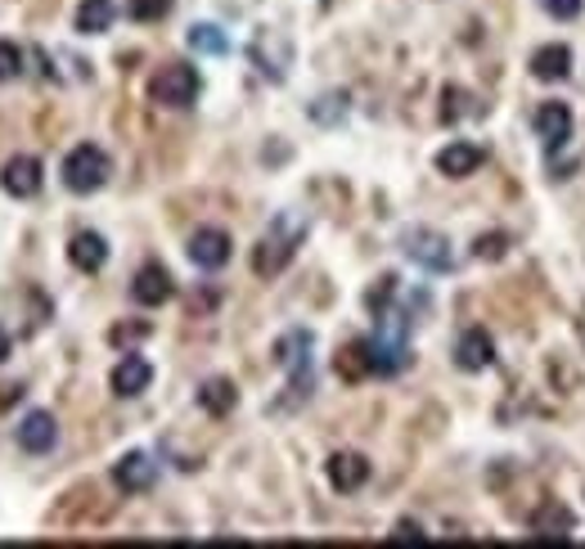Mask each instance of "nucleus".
Listing matches in <instances>:
<instances>
[{
  "label": "nucleus",
  "mask_w": 585,
  "mask_h": 549,
  "mask_svg": "<svg viewBox=\"0 0 585 549\" xmlns=\"http://www.w3.org/2000/svg\"><path fill=\"white\" fill-rule=\"evenodd\" d=\"M150 383H154V365L144 361V356H122V361L113 365V374H109L113 396H140Z\"/></svg>",
  "instance_id": "16"
},
{
  "label": "nucleus",
  "mask_w": 585,
  "mask_h": 549,
  "mask_svg": "<svg viewBox=\"0 0 585 549\" xmlns=\"http://www.w3.org/2000/svg\"><path fill=\"white\" fill-rule=\"evenodd\" d=\"M509 253V234H477V243H473V257H482V262H500Z\"/></svg>",
  "instance_id": "26"
},
{
  "label": "nucleus",
  "mask_w": 585,
  "mask_h": 549,
  "mask_svg": "<svg viewBox=\"0 0 585 549\" xmlns=\"http://www.w3.org/2000/svg\"><path fill=\"white\" fill-rule=\"evenodd\" d=\"M199 90H203V77H199V68L194 64H163L158 73H154V81H150V99L154 105H163V109H189L194 99H199Z\"/></svg>",
  "instance_id": "4"
},
{
  "label": "nucleus",
  "mask_w": 585,
  "mask_h": 549,
  "mask_svg": "<svg viewBox=\"0 0 585 549\" xmlns=\"http://www.w3.org/2000/svg\"><path fill=\"white\" fill-rule=\"evenodd\" d=\"M249 55H253V64L271 77V81H284L288 77V59H292V45L284 41V32H275V28H262L257 36H253V45H249Z\"/></svg>",
  "instance_id": "7"
},
{
  "label": "nucleus",
  "mask_w": 585,
  "mask_h": 549,
  "mask_svg": "<svg viewBox=\"0 0 585 549\" xmlns=\"http://www.w3.org/2000/svg\"><path fill=\"white\" fill-rule=\"evenodd\" d=\"M234 402H239V387H234L230 378H208V383L199 387V406H203L208 415H217V419H225V415L234 410Z\"/></svg>",
  "instance_id": "22"
},
{
  "label": "nucleus",
  "mask_w": 585,
  "mask_h": 549,
  "mask_svg": "<svg viewBox=\"0 0 585 549\" xmlns=\"http://www.w3.org/2000/svg\"><path fill=\"white\" fill-rule=\"evenodd\" d=\"M189 262L203 271H221L230 262V234L225 230H194L189 234Z\"/></svg>",
  "instance_id": "9"
},
{
  "label": "nucleus",
  "mask_w": 585,
  "mask_h": 549,
  "mask_svg": "<svg viewBox=\"0 0 585 549\" xmlns=\"http://www.w3.org/2000/svg\"><path fill=\"white\" fill-rule=\"evenodd\" d=\"M401 253L423 266V271H451L455 266V253H451V239L442 230H428V226H410L401 234Z\"/></svg>",
  "instance_id": "6"
},
{
  "label": "nucleus",
  "mask_w": 585,
  "mask_h": 549,
  "mask_svg": "<svg viewBox=\"0 0 585 549\" xmlns=\"http://www.w3.org/2000/svg\"><path fill=\"white\" fill-rule=\"evenodd\" d=\"M536 135H541V144L554 154V149L567 144V135H572V109L554 105V99H550V105H541V109H536Z\"/></svg>",
  "instance_id": "17"
},
{
  "label": "nucleus",
  "mask_w": 585,
  "mask_h": 549,
  "mask_svg": "<svg viewBox=\"0 0 585 549\" xmlns=\"http://www.w3.org/2000/svg\"><path fill=\"white\" fill-rule=\"evenodd\" d=\"M109 172H113V163H109V154L100 144H77L73 154L64 158V185L73 189V194H95V189H104L109 185Z\"/></svg>",
  "instance_id": "5"
},
{
  "label": "nucleus",
  "mask_w": 585,
  "mask_h": 549,
  "mask_svg": "<svg viewBox=\"0 0 585 549\" xmlns=\"http://www.w3.org/2000/svg\"><path fill=\"white\" fill-rule=\"evenodd\" d=\"M492 361H496V342H492V333H486V329H464L460 342H455V365L468 370V374H477V370H486Z\"/></svg>",
  "instance_id": "15"
},
{
  "label": "nucleus",
  "mask_w": 585,
  "mask_h": 549,
  "mask_svg": "<svg viewBox=\"0 0 585 549\" xmlns=\"http://www.w3.org/2000/svg\"><path fill=\"white\" fill-rule=\"evenodd\" d=\"M324 473H329L333 491H343V495H347V491H361V486L369 482V460L356 455V451H338V455H329Z\"/></svg>",
  "instance_id": "13"
},
{
  "label": "nucleus",
  "mask_w": 585,
  "mask_h": 549,
  "mask_svg": "<svg viewBox=\"0 0 585 549\" xmlns=\"http://www.w3.org/2000/svg\"><path fill=\"white\" fill-rule=\"evenodd\" d=\"M581 6H585V0H545V10H550L554 19H576Z\"/></svg>",
  "instance_id": "29"
},
{
  "label": "nucleus",
  "mask_w": 585,
  "mask_h": 549,
  "mask_svg": "<svg viewBox=\"0 0 585 549\" xmlns=\"http://www.w3.org/2000/svg\"><path fill=\"white\" fill-rule=\"evenodd\" d=\"M14 441L23 446L27 455H51V451H55V441H59V424H55V415H51V410H32V415H23L19 428H14Z\"/></svg>",
  "instance_id": "8"
},
{
  "label": "nucleus",
  "mask_w": 585,
  "mask_h": 549,
  "mask_svg": "<svg viewBox=\"0 0 585 549\" xmlns=\"http://www.w3.org/2000/svg\"><path fill=\"white\" fill-rule=\"evenodd\" d=\"M311 347H316L311 329H288V333L275 342V361L288 370V402H284V406L307 402L311 387H316V374H311ZM284 406H279V410H284Z\"/></svg>",
  "instance_id": "3"
},
{
  "label": "nucleus",
  "mask_w": 585,
  "mask_h": 549,
  "mask_svg": "<svg viewBox=\"0 0 585 549\" xmlns=\"http://www.w3.org/2000/svg\"><path fill=\"white\" fill-rule=\"evenodd\" d=\"M176 293V284H172V275H167V266H158V262H150L135 279H131V297L140 307H163L167 297Z\"/></svg>",
  "instance_id": "14"
},
{
  "label": "nucleus",
  "mask_w": 585,
  "mask_h": 549,
  "mask_svg": "<svg viewBox=\"0 0 585 549\" xmlns=\"http://www.w3.org/2000/svg\"><path fill=\"white\" fill-rule=\"evenodd\" d=\"M365 347H369L374 374H383V378L401 374L410 365V316H401L393 307L378 311V329H374V338H365Z\"/></svg>",
  "instance_id": "1"
},
{
  "label": "nucleus",
  "mask_w": 585,
  "mask_h": 549,
  "mask_svg": "<svg viewBox=\"0 0 585 549\" xmlns=\"http://www.w3.org/2000/svg\"><path fill=\"white\" fill-rule=\"evenodd\" d=\"M482 149L477 144H468V140H455V144H446L442 154H437V172L442 176H473L477 167H482Z\"/></svg>",
  "instance_id": "19"
},
{
  "label": "nucleus",
  "mask_w": 585,
  "mask_h": 549,
  "mask_svg": "<svg viewBox=\"0 0 585 549\" xmlns=\"http://www.w3.org/2000/svg\"><path fill=\"white\" fill-rule=\"evenodd\" d=\"M41 163L32 158V154H19V158H10L5 163V172H0V189L5 194H14V198H36L41 194Z\"/></svg>",
  "instance_id": "12"
},
{
  "label": "nucleus",
  "mask_w": 585,
  "mask_h": 549,
  "mask_svg": "<svg viewBox=\"0 0 585 549\" xmlns=\"http://www.w3.org/2000/svg\"><path fill=\"white\" fill-rule=\"evenodd\" d=\"M144 333H150V325H126V329L118 325V329H113V342L122 347V342H135V338H144Z\"/></svg>",
  "instance_id": "30"
},
{
  "label": "nucleus",
  "mask_w": 585,
  "mask_h": 549,
  "mask_svg": "<svg viewBox=\"0 0 585 549\" xmlns=\"http://www.w3.org/2000/svg\"><path fill=\"white\" fill-rule=\"evenodd\" d=\"M423 536H428V531H423V527H419L415 518H401V523H397L393 531H387V540H393V545H406V540H410V545H419Z\"/></svg>",
  "instance_id": "28"
},
{
  "label": "nucleus",
  "mask_w": 585,
  "mask_h": 549,
  "mask_svg": "<svg viewBox=\"0 0 585 549\" xmlns=\"http://www.w3.org/2000/svg\"><path fill=\"white\" fill-rule=\"evenodd\" d=\"M527 527H531L536 540H567L572 527H576V518H572V509H563V501H541Z\"/></svg>",
  "instance_id": "11"
},
{
  "label": "nucleus",
  "mask_w": 585,
  "mask_h": 549,
  "mask_svg": "<svg viewBox=\"0 0 585 549\" xmlns=\"http://www.w3.org/2000/svg\"><path fill=\"white\" fill-rule=\"evenodd\" d=\"M333 370L343 374L347 383H356V378L374 374V370H369V347H365V342H352V347H343V352H338V361H333Z\"/></svg>",
  "instance_id": "23"
},
{
  "label": "nucleus",
  "mask_w": 585,
  "mask_h": 549,
  "mask_svg": "<svg viewBox=\"0 0 585 549\" xmlns=\"http://www.w3.org/2000/svg\"><path fill=\"white\" fill-rule=\"evenodd\" d=\"M126 14L135 23H158L172 14V0H126Z\"/></svg>",
  "instance_id": "25"
},
{
  "label": "nucleus",
  "mask_w": 585,
  "mask_h": 549,
  "mask_svg": "<svg viewBox=\"0 0 585 549\" xmlns=\"http://www.w3.org/2000/svg\"><path fill=\"white\" fill-rule=\"evenodd\" d=\"M113 482H118L126 495H140V491H150V486L158 482V464L144 455V451H131V455H122V460L113 464Z\"/></svg>",
  "instance_id": "10"
},
{
  "label": "nucleus",
  "mask_w": 585,
  "mask_h": 549,
  "mask_svg": "<svg viewBox=\"0 0 585 549\" xmlns=\"http://www.w3.org/2000/svg\"><path fill=\"white\" fill-rule=\"evenodd\" d=\"M531 73L541 81H563L572 73V50L567 45H541L531 55Z\"/></svg>",
  "instance_id": "20"
},
{
  "label": "nucleus",
  "mask_w": 585,
  "mask_h": 549,
  "mask_svg": "<svg viewBox=\"0 0 585 549\" xmlns=\"http://www.w3.org/2000/svg\"><path fill=\"white\" fill-rule=\"evenodd\" d=\"M302 239H307V221H302L298 212H279V217L266 226L262 243L253 248V271H257L262 279L279 275V271L292 262V253L302 248Z\"/></svg>",
  "instance_id": "2"
},
{
  "label": "nucleus",
  "mask_w": 585,
  "mask_h": 549,
  "mask_svg": "<svg viewBox=\"0 0 585 549\" xmlns=\"http://www.w3.org/2000/svg\"><path fill=\"white\" fill-rule=\"evenodd\" d=\"M113 14H118L113 0H81V6H77V32L81 36H100V32L113 28Z\"/></svg>",
  "instance_id": "21"
},
{
  "label": "nucleus",
  "mask_w": 585,
  "mask_h": 549,
  "mask_svg": "<svg viewBox=\"0 0 585 549\" xmlns=\"http://www.w3.org/2000/svg\"><path fill=\"white\" fill-rule=\"evenodd\" d=\"M68 262H73L77 271H86V275L104 271V262H109V243H104V234H95V230L73 234V243H68Z\"/></svg>",
  "instance_id": "18"
},
{
  "label": "nucleus",
  "mask_w": 585,
  "mask_h": 549,
  "mask_svg": "<svg viewBox=\"0 0 585 549\" xmlns=\"http://www.w3.org/2000/svg\"><path fill=\"white\" fill-rule=\"evenodd\" d=\"M23 73V50L14 41H0V81H14Z\"/></svg>",
  "instance_id": "27"
},
{
  "label": "nucleus",
  "mask_w": 585,
  "mask_h": 549,
  "mask_svg": "<svg viewBox=\"0 0 585 549\" xmlns=\"http://www.w3.org/2000/svg\"><path fill=\"white\" fill-rule=\"evenodd\" d=\"M10 352H14V342H10V333H5V329H0V365L10 361Z\"/></svg>",
  "instance_id": "31"
},
{
  "label": "nucleus",
  "mask_w": 585,
  "mask_h": 549,
  "mask_svg": "<svg viewBox=\"0 0 585 549\" xmlns=\"http://www.w3.org/2000/svg\"><path fill=\"white\" fill-rule=\"evenodd\" d=\"M185 41H189L194 50H199V55H225V50H230L225 32H221V28H212V23H194Z\"/></svg>",
  "instance_id": "24"
}]
</instances>
